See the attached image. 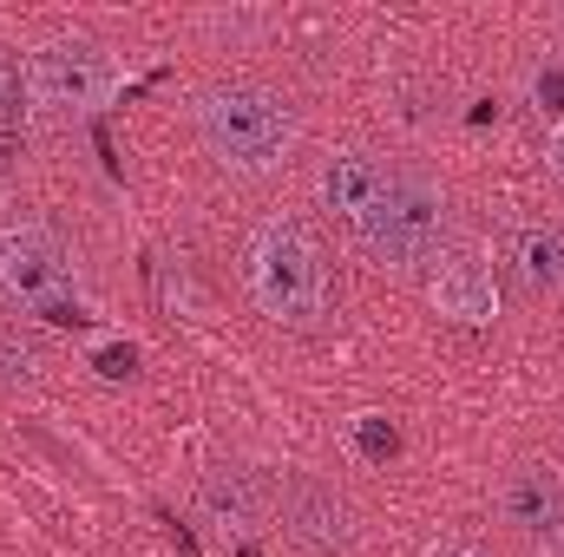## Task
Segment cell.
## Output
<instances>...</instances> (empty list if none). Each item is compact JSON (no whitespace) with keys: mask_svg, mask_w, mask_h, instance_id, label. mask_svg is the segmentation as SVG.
Instances as JSON below:
<instances>
[{"mask_svg":"<svg viewBox=\"0 0 564 557\" xmlns=\"http://www.w3.org/2000/svg\"><path fill=\"white\" fill-rule=\"evenodd\" d=\"M191 119H197V139L210 151V164H224L230 177H270L302 144L295 106L270 86H257V79H230V86L197 92Z\"/></svg>","mask_w":564,"mask_h":557,"instance_id":"6da1fadb","label":"cell"},{"mask_svg":"<svg viewBox=\"0 0 564 557\" xmlns=\"http://www.w3.org/2000/svg\"><path fill=\"white\" fill-rule=\"evenodd\" d=\"M0 308H13L26 321H46V328H93L99 321L66 237L40 217H7L0 223Z\"/></svg>","mask_w":564,"mask_h":557,"instance_id":"7a4b0ae2","label":"cell"},{"mask_svg":"<svg viewBox=\"0 0 564 557\" xmlns=\"http://www.w3.org/2000/svg\"><path fill=\"white\" fill-rule=\"evenodd\" d=\"M348 237L388 276H421L426 263L453 243V204H446V190L433 177H421V171H388V184L348 223Z\"/></svg>","mask_w":564,"mask_h":557,"instance_id":"3957f363","label":"cell"},{"mask_svg":"<svg viewBox=\"0 0 564 557\" xmlns=\"http://www.w3.org/2000/svg\"><path fill=\"white\" fill-rule=\"evenodd\" d=\"M243 288L276 328H315L328 315V263L302 217H263L243 243Z\"/></svg>","mask_w":564,"mask_h":557,"instance_id":"277c9868","label":"cell"},{"mask_svg":"<svg viewBox=\"0 0 564 557\" xmlns=\"http://www.w3.org/2000/svg\"><path fill=\"white\" fill-rule=\"evenodd\" d=\"M20 73H26V106L40 119H86L119 86V66L93 40H40Z\"/></svg>","mask_w":564,"mask_h":557,"instance_id":"5b68a950","label":"cell"},{"mask_svg":"<svg viewBox=\"0 0 564 557\" xmlns=\"http://www.w3.org/2000/svg\"><path fill=\"white\" fill-rule=\"evenodd\" d=\"M270 518L282 525V538L302 557H348L355 551V505L335 479L289 466L270 485Z\"/></svg>","mask_w":564,"mask_h":557,"instance_id":"8992f818","label":"cell"},{"mask_svg":"<svg viewBox=\"0 0 564 557\" xmlns=\"http://www.w3.org/2000/svg\"><path fill=\"white\" fill-rule=\"evenodd\" d=\"M421 276H426V302H433V315H446V321H459V328H486V321L499 315L492 263H486L473 243H446Z\"/></svg>","mask_w":564,"mask_h":557,"instance_id":"52a82bcc","label":"cell"},{"mask_svg":"<svg viewBox=\"0 0 564 557\" xmlns=\"http://www.w3.org/2000/svg\"><path fill=\"white\" fill-rule=\"evenodd\" d=\"M499 518L539 557H564V479L552 466H512L499 485Z\"/></svg>","mask_w":564,"mask_h":557,"instance_id":"ba28073f","label":"cell"},{"mask_svg":"<svg viewBox=\"0 0 564 557\" xmlns=\"http://www.w3.org/2000/svg\"><path fill=\"white\" fill-rule=\"evenodd\" d=\"M197 512L224 545H250L270 525V485H263V472H250L237 459H217L197 479Z\"/></svg>","mask_w":564,"mask_h":557,"instance_id":"9c48e42d","label":"cell"},{"mask_svg":"<svg viewBox=\"0 0 564 557\" xmlns=\"http://www.w3.org/2000/svg\"><path fill=\"white\" fill-rule=\"evenodd\" d=\"M506 256H512V276H519L525 295H539V302L564 295V223L558 217H532V223H519L512 243H506Z\"/></svg>","mask_w":564,"mask_h":557,"instance_id":"30bf717a","label":"cell"},{"mask_svg":"<svg viewBox=\"0 0 564 557\" xmlns=\"http://www.w3.org/2000/svg\"><path fill=\"white\" fill-rule=\"evenodd\" d=\"M388 171H394V164H381L375 151L341 144V151H328V157H322V177H315V184H322V204H328L341 223H355V217L375 204V190L388 184Z\"/></svg>","mask_w":564,"mask_h":557,"instance_id":"8fae6325","label":"cell"},{"mask_svg":"<svg viewBox=\"0 0 564 557\" xmlns=\"http://www.w3.org/2000/svg\"><path fill=\"white\" fill-rule=\"evenodd\" d=\"M26 112H33V106H26V73L0 53V139H13V132L26 125Z\"/></svg>","mask_w":564,"mask_h":557,"instance_id":"7c38bea8","label":"cell"},{"mask_svg":"<svg viewBox=\"0 0 564 557\" xmlns=\"http://www.w3.org/2000/svg\"><path fill=\"white\" fill-rule=\"evenodd\" d=\"M348 439H355V452H361V459H375V466L401 452V433H394L381 414H361L355 426H348Z\"/></svg>","mask_w":564,"mask_h":557,"instance_id":"4fadbf2b","label":"cell"},{"mask_svg":"<svg viewBox=\"0 0 564 557\" xmlns=\"http://www.w3.org/2000/svg\"><path fill=\"white\" fill-rule=\"evenodd\" d=\"M33 381H40L33 348H20L13 335H0V387H33Z\"/></svg>","mask_w":564,"mask_h":557,"instance_id":"5bb4252c","label":"cell"},{"mask_svg":"<svg viewBox=\"0 0 564 557\" xmlns=\"http://www.w3.org/2000/svg\"><path fill=\"white\" fill-rule=\"evenodd\" d=\"M93 368H99L106 381H132V374H139V348H132V341H99V348H93Z\"/></svg>","mask_w":564,"mask_h":557,"instance_id":"9a60e30c","label":"cell"},{"mask_svg":"<svg viewBox=\"0 0 564 557\" xmlns=\"http://www.w3.org/2000/svg\"><path fill=\"white\" fill-rule=\"evenodd\" d=\"M532 99H539V112H552V119L564 125V66H558V59H545V66H539Z\"/></svg>","mask_w":564,"mask_h":557,"instance_id":"2e32d148","label":"cell"},{"mask_svg":"<svg viewBox=\"0 0 564 557\" xmlns=\"http://www.w3.org/2000/svg\"><path fill=\"white\" fill-rule=\"evenodd\" d=\"M426 557H492V551H486L479 538H440V545H433Z\"/></svg>","mask_w":564,"mask_h":557,"instance_id":"e0dca14e","label":"cell"},{"mask_svg":"<svg viewBox=\"0 0 564 557\" xmlns=\"http://www.w3.org/2000/svg\"><path fill=\"white\" fill-rule=\"evenodd\" d=\"M545 151H552V171L564 177V125H552V144H545Z\"/></svg>","mask_w":564,"mask_h":557,"instance_id":"ac0fdd59","label":"cell"},{"mask_svg":"<svg viewBox=\"0 0 564 557\" xmlns=\"http://www.w3.org/2000/svg\"><path fill=\"white\" fill-rule=\"evenodd\" d=\"M0 177H13V151L7 144H0Z\"/></svg>","mask_w":564,"mask_h":557,"instance_id":"d6986e66","label":"cell"}]
</instances>
